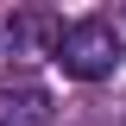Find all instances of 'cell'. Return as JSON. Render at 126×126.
Returning <instances> with one entry per match:
<instances>
[{
	"label": "cell",
	"mask_w": 126,
	"mask_h": 126,
	"mask_svg": "<svg viewBox=\"0 0 126 126\" xmlns=\"http://www.w3.org/2000/svg\"><path fill=\"white\" fill-rule=\"evenodd\" d=\"M57 38H63V25H57V13H44V6H13V19L0 25V50L13 63L57 57Z\"/></svg>",
	"instance_id": "2"
},
{
	"label": "cell",
	"mask_w": 126,
	"mask_h": 126,
	"mask_svg": "<svg viewBox=\"0 0 126 126\" xmlns=\"http://www.w3.org/2000/svg\"><path fill=\"white\" fill-rule=\"evenodd\" d=\"M120 57H126V25H113V19H76V25H63L50 63H63V76H76V82H101V76L120 69Z\"/></svg>",
	"instance_id": "1"
},
{
	"label": "cell",
	"mask_w": 126,
	"mask_h": 126,
	"mask_svg": "<svg viewBox=\"0 0 126 126\" xmlns=\"http://www.w3.org/2000/svg\"><path fill=\"white\" fill-rule=\"evenodd\" d=\"M0 126H57L44 88H0Z\"/></svg>",
	"instance_id": "3"
}]
</instances>
